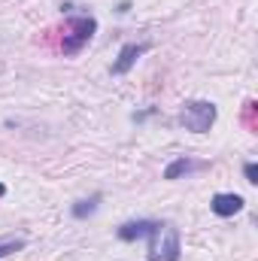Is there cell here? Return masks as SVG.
Wrapping results in <instances>:
<instances>
[{"label": "cell", "instance_id": "cell-9", "mask_svg": "<svg viewBox=\"0 0 258 261\" xmlns=\"http://www.w3.org/2000/svg\"><path fill=\"white\" fill-rule=\"evenodd\" d=\"M28 243H24V237H6V240H0V258H6V255H12V252H21Z\"/></svg>", "mask_w": 258, "mask_h": 261}, {"label": "cell", "instance_id": "cell-2", "mask_svg": "<svg viewBox=\"0 0 258 261\" xmlns=\"http://www.w3.org/2000/svg\"><path fill=\"white\" fill-rule=\"evenodd\" d=\"M216 116H219V110H216L213 100H186L179 122H183V128L192 130V134H207L213 128Z\"/></svg>", "mask_w": 258, "mask_h": 261}, {"label": "cell", "instance_id": "cell-10", "mask_svg": "<svg viewBox=\"0 0 258 261\" xmlns=\"http://www.w3.org/2000/svg\"><path fill=\"white\" fill-rule=\"evenodd\" d=\"M243 176H246L249 186H255L258 182V164L255 161H246V164H243Z\"/></svg>", "mask_w": 258, "mask_h": 261}, {"label": "cell", "instance_id": "cell-7", "mask_svg": "<svg viewBox=\"0 0 258 261\" xmlns=\"http://www.w3.org/2000/svg\"><path fill=\"white\" fill-rule=\"evenodd\" d=\"M203 167H207V161H194L189 155H179V158H173V161L164 167V179H167V182H176V179L189 176L194 170H203Z\"/></svg>", "mask_w": 258, "mask_h": 261}, {"label": "cell", "instance_id": "cell-8", "mask_svg": "<svg viewBox=\"0 0 258 261\" xmlns=\"http://www.w3.org/2000/svg\"><path fill=\"white\" fill-rule=\"evenodd\" d=\"M100 200H104V195H91V197H82V200H76L73 206H70V213H73V219H91L97 210H100Z\"/></svg>", "mask_w": 258, "mask_h": 261}, {"label": "cell", "instance_id": "cell-1", "mask_svg": "<svg viewBox=\"0 0 258 261\" xmlns=\"http://www.w3.org/2000/svg\"><path fill=\"white\" fill-rule=\"evenodd\" d=\"M97 34V18L94 15H73L67 21V34L61 40V52L64 55H79Z\"/></svg>", "mask_w": 258, "mask_h": 261}, {"label": "cell", "instance_id": "cell-3", "mask_svg": "<svg viewBox=\"0 0 258 261\" xmlns=\"http://www.w3.org/2000/svg\"><path fill=\"white\" fill-rule=\"evenodd\" d=\"M164 225L155 222V219H137V222H125L119 225V240L134 243V240H149V261H155V246H158V237H161Z\"/></svg>", "mask_w": 258, "mask_h": 261}, {"label": "cell", "instance_id": "cell-6", "mask_svg": "<svg viewBox=\"0 0 258 261\" xmlns=\"http://www.w3.org/2000/svg\"><path fill=\"white\" fill-rule=\"evenodd\" d=\"M164 240L155 246V261H179V252H183V246H179V231L176 228H170V225H164Z\"/></svg>", "mask_w": 258, "mask_h": 261}, {"label": "cell", "instance_id": "cell-5", "mask_svg": "<svg viewBox=\"0 0 258 261\" xmlns=\"http://www.w3.org/2000/svg\"><path fill=\"white\" fill-rule=\"evenodd\" d=\"M243 206H246V200L240 195H234V192H219V195H213V200H210V210L219 219H231V216L243 213Z\"/></svg>", "mask_w": 258, "mask_h": 261}, {"label": "cell", "instance_id": "cell-4", "mask_svg": "<svg viewBox=\"0 0 258 261\" xmlns=\"http://www.w3.org/2000/svg\"><path fill=\"white\" fill-rule=\"evenodd\" d=\"M146 49H149V43H125V46L119 49V55H116L113 67H110V73H113V76H125L131 67L143 58Z\"/></svg>", "mask_w": 258, "mask_h": 261}, {"label": "cell", "instance_id": "cell-11", "mask_svg": "<svg viewBox=\"0 0 258 261\" xmlns=\"http://www.w3.org/2000/svg\"><path fill=\"white\" fill-rule=\"evenodd\" d=\"M155 113H158V107H149V110H140V113H131V122H137V125H140V122H146V119H152Z\"/></svg>", "mask_w": 258, "mask_h": 261}, {"label": "cell", "instance_id": "cell-13", "mask_svg": "<svg viewBox=\"0 0 258 261\" xmlns=\"http://www.w3.org/2000/svg\"><path fill=\"white\" fill-rule=\"evenodd\" d=\"M6 195V186H3V182H0V197Z\"/></svg>", "mask_w": 258, "mask_h": 261}, {"label": "cell", "instance_id": "cell-12", "mask_svg": "<svg viewBox=\"0 0 258 261\" xmlns=\"http://www.w3.org/2000/svg\"><path fill=\"white\" fill-rule=\"evenodd\" d=\"M116 12H119V15H128L131 12V0H122V3L116 6Z\"/></svg>", "mask_w": 258, "mask_h": 261}]
</instances>
